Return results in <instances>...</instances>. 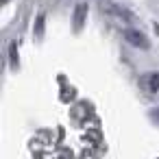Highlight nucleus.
Masks as SVG:
<instances>
[{"mask_svg": "<svg viewBox=\"0 0 159 159\" xmlns=\"http://www.w3.org/2000/svg\"><path fill=\"white\" fill-rule=\"evenodd\" d=\"M142 85L146 87V92L157 94V92H159V72H148V74L142 79Z\"/></svg>", "mask_w": 159, "mask_h": 159, "instance_id": "obj_3", "label": "nucleus"}, {"mask_svg": "<svg viewBox=\"0 0 159 159\" xmlns=\"http://www.w3.org/2000/svg\"><path fill=\"white\" fill-rule=\"evenodd\" d=\"M44 20H46L44 13H39V16H37V26H35V35H37V37L44 35Z\"/></svg>", "mask_w": 159, "mask_h": 159, "instance_id": "obj_5", "label": "nucleus"}, {"mask_svg": "<svg viewBox=\"0 0 159 159\" xmlns=\"http://www.w3.org/2000/svg\"><path fill=\"white\" fill-rule=\"evenodd\" d=\"M122 37L131 44V46H135V48H142V50H146L150 44H148V39H146V35L142 33V31H137V29H126L124 33H122Z\"/></svg>", "mask_w": 159, "mask_h": 159, "instance_id": "obj_2", "label": "nucleus"}, {"mask_svg": "<svg viewBox=\"0 0 159 159\" xmlns=\"http://www.w3.org/2000/svg\"><path fill=\"white\" fill-rule=\"evenodd\" d=\"M2 2H9V0H2Z\"/></svg>", "mask_w": 159, "mask_h": 159, "instance_id": "obj_7", "label": "nucleus"}, {"mask_svg": "<svg viewBox=\"0 0 159 159\" xmlns=\"http://www.w3.org/2000/svg\"><path fill=\"white\" fill-rule=\"evenodd\" d=\"M100 11L107 13V16H113V18L122 20V22H133V13L129 9L116 5V2H100Z\"/></svg>", "mask_w": 159, "mask_h": 159, "instance_id": "obj_1", "label": "nucleus"}, {"mask_svg": "<svg viewBox=\"0 0 159 159\" xmlns=\"http://www.w3.org/2000/svg\"><path fill=\"white\" fill-rule=\"evenodd\" d=\"M9 52H11V68L16 70V68H18V48H16V44H11Z\"/></svg>", "mask_w": 159, "mask_h": 159, "instance_id": "obj_6", "label": "nucleus"}, {"mask_svg": "<svg viewBox=\"0 0 159 159\" xmlns=\"http://www.w3.org/2000/svg\"><path fill=\"white\" fill-rule=\"evenodd\" d=\"M85 18H87V5H76V9H74V18H72V22H74V31H81L83 29V24H85Z\"/></svg>", "mask_w": 159, "mask_h": 159, "instance_id": "obj_4", "label": "nucleus"}]
</instances>
